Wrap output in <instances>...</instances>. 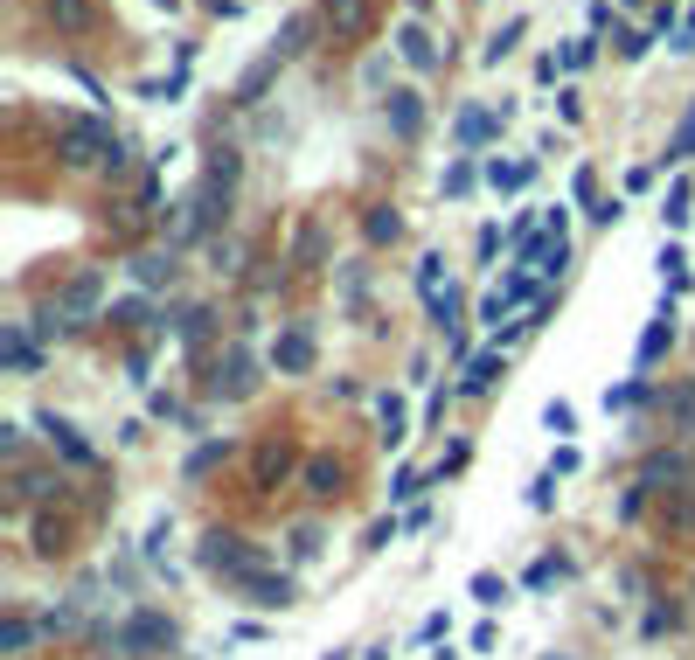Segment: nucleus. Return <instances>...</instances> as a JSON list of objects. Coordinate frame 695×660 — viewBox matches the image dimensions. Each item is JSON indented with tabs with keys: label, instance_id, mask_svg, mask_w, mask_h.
Wrapping results in <instances>:
<instances>
[{
	"label": "nucleus",
	"instance_id": "nucleus-21",
	"mask_svg": "<svg viewBox=\"0 0 695 660\" xmlns=\"http://www.w3.org/2000/svg\"><path fill=\"white\" fill-rule=\"evenodd\" d=\"M473 181H480V167H473V160H452V167H445V195H452V202H459V195H473Z\"/></svg>",
	"mask_w": 695,
	"mask_h": 660
},
{
	"label": "nucleus",
	"instance_id": "nucleus-10",
	"mask_svg": "<svg viewBox=\"0 0 695 660\" xmlns=\"http://www.w3.org/2000/svg\"><path fill=\"white\" fill-rule=\"evenodd\" d=\"M689 216H695V181H675V188H668V202H661L668 237H682V230H689Z\"/></svg>",
	"mask_w": 695,
	"mask_h": 660
},
{
	"label": "nucleus",
	"instance_id": "nucleus-22",
	"mask_svg": "<svg viewBox=\"0 0 695 660\" xmlns=\"http://www.w3.org/2000/svg\"><path fill=\"white\" fill-rule=\"evenodd\" d=\"M431 320H438V327H445V341H452V334H459V292H452V285H445V292H438V299H431Z\"/></svg>",
	"mask_w": 695,
	"mask_h": 660
},
{
	"label": "nucleus",
	"instance_id": "nucleus-27",
	"mask_svg": "<svg viewBox=\"0 0 695 660\" xmlns=\"http://www.w3.org/2000/svg\"><path fill=\"white\" fill-rule=\"evenodd\" d=\"M591 56H598V42H591V35H577V42H563V56H556V63H563V70H584Z\"/></svg>",
	"mask_w": 695,
	"mask_h": 660
},
{
	"label": "nucleus",
	"instance_id": "nucleus-2",
	"mask_svg": "<svg viewBox=\"0 0 695 660\" xmlns=\"http://www.w3.org/2000/svg\"><path fill=\"white\" fill-rule=\"evenodd\" d=\"M202 563H209V570H230V577H244V584H251V577H265V570H258V556H251L237 535H223V528L202 542Z\"/></svg>",
	"mask_w": 695,
	"mask_h": 660
},
{
	"label": "nucleus",
	"instance_id": "nucleus-28",
	"mask_svg": "<svg viewBox=\"0 0 695 660\" xmlns=\"http://www.w3.org/2000/svg\"><path fill=\"white\" fill-rule=\"evenodd\" d=\"M675 473H689V459H668V452H654V459H647V473H640V480H647V487H654V480H675Z\"/></svg>",
	"mask_w": 695,
	"mask_h": 660
},
{
	"label": "nucleus",
	"instance_id": "nucleus-32",
	"mask_svg": "<svg viewBox=\"0 0 695 660\" xmlns=\"http://www.w3.org/2000/svg\"><path fill=\"white\" fill-rule=\"evenodd\" d=\"M28 640H35V626H28V619H7V633H0V647H7V654H21Z\"/></svg>",
	"mask_w": 695,
	"mask_h": 660
},
{
	"label": "nucleus",
	"instance_id": "nucleus-38",
	"mask_svg": "<svg viewBox=\"0 0 695 660\" xmlns=\"http://www.w3.org/2000/svg\"><path fill=\"white\" fill-rule=\"evenodd\" d=\"M445 633H452V626H445V612H431V619L417 626V640H424V647H431V640H445Z\"/></svg>",
	"mask_w": 695,
	"mask_h": 660
},
{
	"label": "nucleus",
	"instance_id": "nucleus-13",
	"mask_svg": "<svg viewBox=\"0 0 695 660\" xmlns=\"http://www.w3.org/2000/svg\"><path fill=\"white\" fill-rule=\"evenodd\" d=\"M362 21H369V0H327V28L334 35H362Z\"/></svg>",
	"mask_w": 695,
	"mask_h": 660
},
{
	"label": "nucleus",
	"instance_id": "nucleus-31",
	"mask_svg": "<svg viewBox=\"0 0 695 660\" xmlns=\"http://www.w3.org/2000/svg\"><path fill=\"white\" fill-rule=\"evenodd\" d=\"M543 431H577V410H570L563 396H556L550 410H543Z\"/></svg>",
	"mask_w": 695,
	"mask_h": 660
},
{
	"label": "nucleus",
	"instance_id": "nucleus-18",
	"mask_svg": "<svg viewBox=\"0 0 695 660\" xmlns=\"http://www.w3.org/2000/svg\"><path fill=\"white\" fill-rule=\"evenodd\" d=\"M668 417H675V431L695 438V383H675V390H668Z\"/></svg>",
	"mask_w": 695,
	"mask_h": 660
},
{
	"label": "nucleus",
	"instance_id": "nucleus-12",
	"mask_svg": "<svg viewBox=\"0 0 695 660\" xmlns=\"http://www.w3.org/2000/svg\"><path fill=\"white\" fill-rule=\"evenodd\" d=\"M42 431H49V445H56L63 459H77V466H91V445H84V438H77V431H70L63 417H42Z\"/></svg>",
	"mask_w": 695,
	"mask_h": 660
},
{
	"label": "nucleus",
	"instance_id": "nucleus-19",
	"mask_svg": "<svg viewBox=\"0 0 695 660\" xmlns=\"http://www.w3.org/2000/svg\"><path fill=\"white\" fill-rule=\"evenodd\" d=\"M522 35H529V21H522V14H515V21H501V28H494V42H487V63H501Z\"/></svg>",
	"mask_w": 695,
	"mask_h": 660
},
{
	"label": "nucleus",
	"instance_id": "nucleus-24",
	"mask_svg": "<svg viewBox=\"0 0 695 660\" xmlns=\"http://www.w3.org/2000/svg\"><path fill=\"white\" fill-rule=\"evenodd\" d=\"M473 598H480V605L494 612V605H508V584H501L494 570H473Z\"/></svg>",
	"mask_w": 695,
	"mask_h": 660
},
{
	"label": "nucleus",
	"instance_id": "nucleus-20",
	"mask_svg": "<svg viewBox=\"0 0 695 660\" xmlns=\"http://www.w3.org/2000/svg\"><path fill=\"white\" fill-rule=\"evenodd\" d=\"M682 264H689V251H682V244H661V278H668L675 292H689V271H682Z\"/></svg>",
	"mask_w": 695,
	"mask_h": 660
},
{
	"label": "nucleus",
	"instance_id": "nucleus-36",
	"mask_svg": "<svg viewBox=\"0 0 695 660\" xmlns=\"http://www.w3.org/2000/svg\"><path fill=\"white\" fill-rule=\"evenodd\" d=\"M550 501H556V473H543V480L529 487V508H550Z\"/></svg>",
	"mask_w": 695,
	"mask_h": 660
},
{
	"label": "nucleus",
	"instance_id": "nucleus-15",
	"mask_svg": "<svg viewBox=\"0 0 695 660\" xmlns=\"http://www.w3.org/2000/svg\"><path fill=\"white\" fill-rule=\"evenodd\" d=\"M494 383H501V355H480V362L466 369V383H459V396H487Z\"/></svg>",
	"mask_w": 695,
	"mask_h": 660
},
{
	"label": "nucleus",
	"instance_id": "nucleus-40",
	"mask_svg": "<svg viewBox=\"0 0 695 660\" xmlns=\"http://www.w3.org/2000/svg\"><path fill=\"white\" fill-rule=\"evenodd\" d=\"M160 7H181V0H160Z\"/></svg>",
	"mask_w": 695,
	"mask_h": 660
},
{
	"label": "nucleus",
	"instance_id": "nucleus-33",
	"mask_svg": "<svg viewBox=\"0 0 695 660\" xmlns=\"http://www.w3.org/2000/svg\"><path fill=\"white\" fill-rule=\"evenodd\" d=\"M390 494H397V501H417V494H424V473H417V466H404V473H397V487H390Z\"/></svg>",
	"mask_w": 695,
	"mask_h": 660
},
{
	"label": "nucleus",
	"instance_id": "nucleus-29",
	"mask_svg": "<svg viewBox=\"0 0 695 660\" xmlns=\"http://www.w3.org/2000/svg\"><path fill=\"white\" fill-rule=\"evenodd\" d=\"M438 264H445V258H417V292H424V306L445 292V285H438Z\"/></svg>",
	"mask_w": 695,
	"mask_h": 660
},
{
	"label": "nucleus",
	"instance_id": "nucleus-26",
	"mask_svg": "<svg viewBox=\"0 0 695 660\" xmlns=\"http://www.w3.org/2000/svg\"><path fill=\"white\" fill-rule=\"evenodd\" d=\"M647 396V376H633V383H619V390H605V410H633Z\"/></svg>",
	"mask_w": 695,
	"mask_h": 660
},
{
	"label": "nucleus",
	"instance_id": "nucleus-14",
	"mask_svg": "<svg viewBox=\"0 0 695 660\" xmlns=\"http://www.w3.org/2000/svg\"><path fill=\"white\" fill-rule=\"evenodd\" d=\"M174 640V626L167 619H133L126 633H119V647H167Z\"/></svg>",
	"mask_w": 695,
	"mask_h": 660
},
{
	"label": "nucleus",
	"instance_id": "nucleus-1",
	"mask_svg": "<svg viewBox=\"0 0 695 660\" xmlns=\"http://www.w3.org/2000/svg\"><path fill=\"white\" fill-rule=\"evenodd\" d=\"M56 153H63V167H105V174H126V139L105 126V119H63Z\"/></svg>",
	"mask_w": 695,
	"mask_h": 660
},
{
	"label": "nucleus",
	"instance_id": "nucleus-34",
	"mask_svg": "<svg viewBox=\"0 0 695 660\" xmlns=\"http://www.w3.org/2000/svg\"><path fill=\"white\" fill-rule=\"evenodd\" d=\"M306 480H313V494H334V480H341V473H334L327 459H313V466H306Z\"/></svg>",
	"mask_w": 695,
	"mask_h": 660
},
{
	"label": "nucleus",
	"instance_id": "nucleus-6",
	"mask_svg": "<svg viewBox=\"0 0 695 660\" xmlns=\"http://www.w3.org/2000/svg\"><path fill=\"white\" fill-rule=\"evenodd\" d=\"M390 132H397V139H417V132H424V98H417V91H390Z\"/></svg>",
	"mask_w": 695,
	"mask_h": 660
},
{
	"label": "nucleus",
	"instance_id": "nucleus-9",
	"mask_svg": "<svg viewBox=\"0 0 695 660\" xmlns=\"http://www.w3.org/2000/svg\"><path fill=\"white\" fill-rule=\"evenodd\" d=\"M42 14H49L63 35H84V28L98 21V7H91V0H42Z\"/></svg>",
	"mask_w": 695,
	"mask_h": 660
},
{
	"label": "nucleus",
	"instance_id": "nucleus-5",
	"mask_svg": "<svg viewBox=\"0 0 695 660\" xmlns=\"http://www.w3.org/2000/svg\"><path fill=\"white\" fill-rule=\"evenodd\" d=\"M272 369H278V376H306V369H313V334H299V327H292V334H278Z\"/></svg>",
	"mask_w": 695,
	"mask_h": 660
},
{
	"label": "nucleus",
	"instance_id": "nucleus-37",
	"mask_svg": "<svg viewBox=\"0 0 695 660\" xmlns=\"http://www.w3.org/2000/svg\"><path fill=\"white\" fill-rule=\"evenodd\" d=\"M49 487H63V480H49V473H21V494L35 501V494H49Z\"/></svg>",
	"mask_w": 695,
	"mask_h": 660
},
{
	"label": "nucleus",
	"instance_id": "nucleus-41",
	"mask_svg": "<svg viewBox=\"0 0 695 660\" xmlns=\"http://www.w3.org/2000/svg\"><path fill=\"white\" fill-rule=\"evenodd\" d=\"M417 7H424V0H417Z\"/></svg>",
	"mask_w": 695,
	"mask_h": 660
},
{
	"label": "nucleus",
	"instance_id": "nucleus-25",
	"mask_svg": "<svg viewBox=\"0 0 695 660\" xmlns=\"http://www.w3.org/2000/svg\"><path fill=\"white\" fill-rule=\"evenodd\" d=\"M668 160H695V105L682 112V126H675V139H668Z\"/></svg>",
	"mask_w": 695,
	"mask_h": 660
},
{
	"label": "nucleus",
	"instance_id": "nucleus-35",
	"mask_svg": "<svg viewBox=\"0 0 695 660\" xmlns=\"http://www.w3.org/2000/svg\"><path fill=\"white\" fill-rule=\"evenodd\" d=\"M556 577H563V563H556V556H543V563L529 570V591H543V584H556Z\"/></svg>",
	"mask_w": 695,
	"mask_h": 660
},
{
	"label": "nucleus",
	"instance_id": "nucleus-11",
	"mask_svg": "<svg viewBox=\"0 0 695 660\" xmlns=\"http://www.w3.org/2000/svg\"><path fill=\"white\" fill-rule=\"evenodd\" d=\"M529 174H536V160H487V181H494L501 195H522Z\"/></svg>",
	"mask_w": 695,
	"mask_h": 660
},
{
	"label": "nucleus",
	"instance_id": "nucleus-8",
	"mask_svg": "<svg viewBox=\"0 0 695 660\" xmlns=\"http://www.w3.org/2000/svg\"><path fill=\"white\" fill-rule=\"evenodd\" d=\"M98 292H105V285H98V271H84V278H77V285L63 292V306H56V320H91V306H98Z\"/></svg>",
	"mask_w": 695,
	"mask_h": 660
},
{
	"label": "nucleus",
	"instance_id": "nucleus-39",
	"mask_svg": "<svg viewBox=\"0 0 695 660\" xmlns=\"http://www.w3.org/2000/svg\"><path fill=\"white\" fill-rule=\"evenodd\" d=\"M133 271H139V278H146V285H153V278H167V271H174V264H167V258H139Z\"/></svg>",
	"mask_w": 695,
	"mask_h": 660
},
{
	"label": "nucleus",
	"instance_id": "nucleus-17",
	"mask_svg": "<svg viewBox=\"0 0 695 660\" xmlns=\"http://www.w3.org/2000/svg\"><path fill=\"white\" fill-rule=\"evenodd\" d=\"M251 605H292V577H251Z\"/></svg>",
	"mask_w": 695,
	"mask_h": 660
},
{
	"label": "nucleus",
	"instance_id": "nucleus-30",
	"mask_svg": "<svg viewBox=\"0 0 695 660\" xmlns=\"http://www.w3.org/2000/svg\"><path fill=\"white\" fill-rule=\"evenodd\" d=\"M397 230H404V216H397V209H376V216H369V237H376V244H390Z\"/></svg>",
	"mask_w": 695,
	"mask_h": 660
},
{
	"label": "nucleus",
	"instance_id": "nucleus-7",
	"mask_svg": "<svg viewBox=\"0 0 695 660\" xmlns=\"http://www.w3.org/2000/svg\"><path fill=\"white\" fill-rule=\"evenodd\" d=\"M452 139H459L466 153H473V146H487V139H494V112H487V105H466V112L452 119Z\"/></svg>",
	"mask_w": 695,
	"mask_h": 660
},
{
	"label": "nucleus",
	"instance_id": "nucleus-4",
	"mask_svg": "<svg viewBox=\"0 0 695 660\" xmlns=\"http://www.w3.org/2000/svg\"><path fill=\"white\" fill-rule=\"evenodd\" d=\"M397 56H404L411 70H438V63H445V49H438V35H431L424 21H404V28H397Z\"/></svg>",
	"mask_w": 695,
	"mask_h": 660
},
{
	"label": "nucleus",
	"instance_id": "nucleus-16",
	"mask_svg": "<svg viewBox=\"0 0 695 660\" xmlns=\"http://www.w3.org/2000/svg\"><path fill=\"white\" fill-rule=\"evenodd\" d=\"M376 417H383V445H404V438H411V417H404V403H397V396H383V403H376Z\"/></svg>",
	"mask_w": 695,
	"mask_h": 660
},
{
	"label": "nucleus",
	"instance_id": "nucleus-3",
	"mask_svg": "<svg viewBox=\"0 0 695 660\" xmlns=\"http://www.w3.org/2000/svg\"><path fill=\"white\" fill-rule=\"evenodd\" d=\"M668 348H675V306H661V313L647 320V334H640V348H633V369L647 376V369H654Z\"/></svg>",
	"mask_w": 695,
	"mask_h": 660
},
{
	"label": "nucleus",
	"instance_id": "nucleus-23",
	"mask_svg": "<svg viewBox=\"0 0 695 660\" xmlns=\"http://www.w3.org/2000/svg\"><path fill=\"white\" fill-rule=\"evenodd\" d=\"M7 369H21V376L35 369V341H28L21 327H7Z\"/></svg>",
	"mask_w": 695,
	"mask_h": 660
}]
</instances>
